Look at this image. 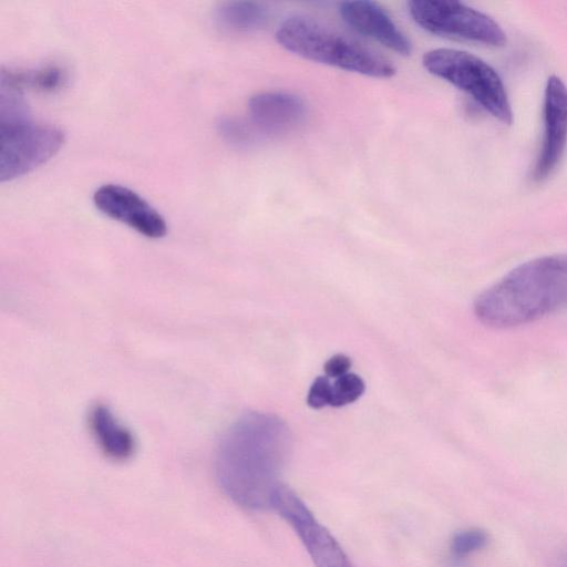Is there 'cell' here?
<instances>
[{"label": "cell", "mask_w": 567, "mask_h": 567, "mask_svg": "<svg viewBox=\"0 0 567 567\" xmlns=\"http://www.w3.org/2000/svg\"><path fill=\"white\" fill-rule=\"evenodd\" d=\"M291 435L278 416L249 412L223 434L215 453L216 481L224 494L249 511L271 508Z\"/></svg>", "instance_id": "cell-1"}, {"label": "cell", "mask_w": 567, "mask_h": 567, "mask_svg": "<svg viewBox=\"0 0 567 567\" xmlns=\"http://www.w3.org/2000/svg\"><path fill=\"white\" fill-rule=\"evenodd\" d=\"M89 427L101 452L114 462L130 460L136 449L132 432L104 404H95L89 412Z\"/></svg>", "instance_id": "cell-12"}, {"label": "cell", "mask_w": 567, "mask_h": 567, "mask_svg": "<svg viewBox=\"0 0 567 567\" xmlns=\"http://www.w3.org/2000/svg\"><path fill=\"white\" fill-rule=\"evenodd\" d=\"M218 131L225 140L233 144L243 145L249 142L250 131L249 127L231 117H224L218 123Z\"/></svg>", "instance_id": "cell-17"}, {"label": "cell", "mask_w": 567, "mask_h": 567, "mask_svg": "<svg viewBox=\"0 0 567 567\" xmlns=\"http://www.w3.org/2000/svg\"><path fill=\"white\" fill-rule=\"evenodd\" d=\"M277 42L303 59L372 78L388 79L395 66L357 41L305 17L285 20Z\"/></svg>", "instance_id": "cell-3"}, {"label": "cell", "mask_w": 567, "mask_h": 567, "mask_svg": "<svg viewBox=\"0 0 567 567\" xmlns=\"http://www.w3.org/2000/svg\"><path fill=\"white\" fill-rule=\"evenodd\" d=\"M65 81V71L53 64L38 69L1 70V90L21 93L24 89L53 92Z\"/></svg>", "instance_id": "cell-13"}, {"label": "cell", "mask_w": 567, "mask_h": 567, "mask_svg": "<svg viewBox=\"0 0 567 567\" xmlns=\"http://www.w3.org/2000/svg\"><path fill=\"white\" fill-rule=\"evenodd\" d=\"M567 306V254L537 257L512 269L477 296L475 318L507 329L526 324Z\"/></svg>", "instance_id": "cell-2"}, {"label": "cell", "mask_w": 567, "mask_h": 567, "mask_svg": "<svg viewBox=\"0 0 567 567\" xmlns=\"http://www.w3.org/2000/svg\"><path fill=\"white\" fill-rule=\"evenodd\" d=\"M364 389V382L358 374L346 373L332 383L330 405L339 408L352 403L363 394Z\"/></svg>", "instance_id": "cell-16"}, {"label": "cell", "mask_w": 567, "mask_h": 567, "mask_svg": "<svg viewBox=\"0 0 567 567\" xmlns=\"http://www.w3.org/2000/svg\"><path fill=\"white\" fill-rule=\"evenodd\" d=\"M339 14L359 33L401 55L411 54L410 40L379 3L364 0L344 1L339 4Z\"/></svg>", "instance_id": "cell-10"}, {"label": "cell", "mask_w": 567, "mask_h": 567, "mask_svg": "<svg viewBox=\"0 0 567 567\" xmlns=\"http://www.w3.org/2000/svg\"><path fill=\"white\" fill-rule=\"evenodd\" d=\"M351 367V359L344 354H336L331 357L323 367L328 378H339L346 373Z\"/></svg>", "instance_id": "cell-19"}, {"label": "cell", "mask_w": 567, "mask_h": 567, "mask_svg": "<svg viewBox=\"0 0 567 567\" xmlns=\"http://www.w3.org/2000/svg\"><path fill=\"white\" fill-rule=\"evenodd\" d=\"M567 145V86L560 78H548L544 94V134L532 172L534 182L548 178L558 166Z\"/></svg>", "instance_id": "cell-8"}, {"label": "cell", "mask_w": 567, "mask_h": 567, "mask_svg": "<svg viewBox=\"0 0 567 567\" xmlns=\"http://www.w3.org/2000/svg\"><path fill=\"white\" fill-rule=\"evenodd\" d=\"M271 509L291 526L316 567H353L337 539L292 489L280 484Z\"/></svg>", "instance_id": "cell-7"}, {"label": "cell", "mask_w": 567, "mask_h": 567, "mask_svg": "<svg viewBox=\"0 0 567 567\" xmlns=\"http://www.w3.org/2000/svg\"><path fill=\"white\" fill-rule=\"evenodd\" d=\"M218 27L230 32H251L267 22L266 8L254 1H227L214 11Z\"/></svg>", "instance_id": "cell-14"}, {"label": "cell", "mask_w": 567, "mask_h": 567, "mask_svg": "<svg viewBox=\"0 0 567 567\" xmlns=\"http://www.w3.org/2000/svg\"><path fill=\"white\" fill-rule=\"evenodd\" d=\"M408 10L415 23L430 33L503 47L506 34L489 16L462 2L411 0Z\"/></svg>", "instance_id": "cell-6"}, {"label": "cell", "mask_w": 567, "mask_h": 567, "mask_svg": "<svg viewBox=\"0 0 567 567\" xmlns=\"http://www.w3.org/2000/svg\"><path fill=\"white\" fill-rule=\"evenodd\" d=\"M331 386L332 383L328 377H318L309 389L307 396L308 405L313 409H321L326 405H330Z\"/></svg>", "instance_id": "cell-18"}, {"label": "cell", "mask_w": 567, "mask_h": 567, "mask_svg": "<svg viewBox=\"0 0 567 567\" xmlns=\"http://www.w3.org/2000/svg\"><path fill=\"white\" fill-rule=\"evenodd\" d=\"M95 207L107 217L125 224L148 238H162L167 231L163 216L134 190L105 184L93 195Z\"/></svg>", "instance_id": "cell-9"}, {"label": "cell", "mask_w": 567, "mask_h": 567, "mask_svg": "<svg viewBox=\"0 0 567 567\" xmlns=\"http://www.w3.org/2000/svg\"><path fill=\"white\" fill-rule=\"evenodd\" d=\"M248 113L257 130L268 135H279L296 130L303 122L306 105L292 93L267 91L249 99Z\"/></svg>", "instance_id": "cell-11"}, {"label": "cell", "mask_w": 567, "mask_h": 567, "mask_svg": "<svg viewBox=\"0 0 567 567\" xmlns=\"http://www.w3.org/2000/svg\"><path fill=\"white\" fill-rule=\"evenodd\" d=\"M488 543V535L481 528H467L456 533L450 545L454 559L462 560L483 549Z\"/></svg>", "instance_id": "cell-15"}, {"label": "cell", "mask_w": 567, "mask_h": 567, "mask_svg": "<svg viewBox=\"0 0 567 567\" xmlns=\"http://www.w3.org/2000/svg\"><path fill=\"white\" fill-rule=\"evenodd\" d=\"M431 74L443 79L471 95L486 112L505 124L513 121V111L505 85L494 68L465 51L440 48L427 51L422 59Z\"/></svg>", "instance_id": "cell-4"}, {"label": "cell", "mask_w": 567, "mask_h": 567, "mask_svg": "<svg viewBox=\"0 0 567 567\" xmlns=\"http://www.w3.org/2000/svg\"><path fill=\"white\" fill-rule=\"evenodd\" d=\"M555 567H567V556L559 557L555 563Z\"/></svg>", "instance_id": "cell-20"}, {"label": "cell", "mask_w": 567, "mask_h": 567, "mask_svg": "<svg viewBox=\"0 0 567 567\" xmlns=\"http://www.w3.org/2000/svg\"><path fill=\"white\" fill-rule=\"evenodd\" d=\"M61 128L27 116L0 118V181L21 177L53 157L64 143Z\"/></svg>", "instance_id": "cell-5"}]
</instances>
